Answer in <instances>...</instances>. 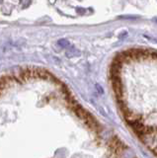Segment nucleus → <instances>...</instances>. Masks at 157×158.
<instances>
[{
    "instance_id": "nucleus-1",
    "label": "nucleus",
    "mask_w": 157,
    "mask_h": 158,
    "mask_svg": "<svg viewBox=\"0 0 157 158\" xmlns=\"http://www.w3.org/2000/svg\"><path fill=\"white\" fill-rule=\"evenodd\" d=\"M58 44L61 46L62 48H65L67 46H69V43H68L66 40H60V41H58Z\"/></svg>"
},
{
    "instance_id": "nucleus-2",
    "label": "nucleus",
    "mask_w": 157,
    "mask_h": 158,
    "mask_svg": "<svg viewBox=\"0 0 157 158\" xmlns=\"http://www.w3.org/2000/svg\"><path fill=\"white\" fill-rule=\"evenodd\" d=\"M2 2V0H0V3H1Z\"/></svg>"
}]
</instances>
